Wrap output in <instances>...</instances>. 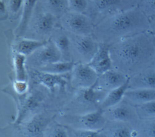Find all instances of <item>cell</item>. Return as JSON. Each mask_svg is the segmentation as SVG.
I'll use <instances>...</instances> for the list:
<instances>
[{
  "label": "cell",
  "instance_id": "cell-1",
  "mask_svg": "<svg viewBox=\"0 0 155 137\" xmlns=\"http://www.w3.org/2000/svg\"><path fill=\"white\" fill-rule=\"evenodd\" d=\"M113 68L128 78L151 67L155 53L154 37L149 30L109 46Z\"/></svg>",
  "mask_w": 155,
  "mask_h": 137
},
{
  "label": "cell",
  "instance_id": "cell-2",
  "mask_svg": "<svg viewBox=\"0 0 155 137\" xmlns=\"http://www.w3.org/2000/svg\"><path fill=\"white\" fill-rule=\"evenodd\" d=\"M149 29V18L137 5L102 20L95 25L92 36L100 43L110 46Z\"/></svg>",
  "mask_w": 155,
  "mask_h": 137
},
{
  "label": "cell",
  "instance_id": "cell-3",
  "mask_svg": "<svg viewBox=\"0 0 155 137\" xmlns=\"http://www.w3.org/2000/svg\"><path fill=\"white\" fill-rule=\"evenodd\" d=\"M137 5L136 0H89L86 14L94 25L107 17L132 8Z\"/></svg>",
  "mask_w": 155,
  "mask_h": 137
},
{
  "label": "cell",
  "instance_id": "cell-4",
  "mask_svg": "<svg viewBox=\"0 0 155 137\" xmlns=\"http://www.w3.org/2000/svg\"><path fill=\"white\" fill-rule=\"evenodd\" d=\"M60 27L74 35H92L95 25L91 19L85 13L68 11L58 19Z\"/></svg>",
  "mask_w": 155,
  "mask_h": 137
},
{
  "label": "cell",
  "instance_id": "cell-5",
  "mask_svg": "<svg viewBox=\"0 0 155 137\" xmlns=\"http://www.w3.org/2000/svg\"><path fill=\"white\" fill-rule=\"evenodd\" d=\"M40 10L36 8L28 27V31L40 36L41 38L51 37L55 29L57 28L58 19L51 13L42 9L39 7Z\"/></svg>",
  "mask_w": 155,
  "mask_h": 137
},
{
  "label": "cell",
  "instance_id": "cell-6",
  "mask_svg": "<svg viewBox=\"0 0 155 137\" xmlns=\"http://www.w3.org/2000/svg\"><path fill=\"white\" fill-rule=\"evenodd\" d=\"M107 120L127 122L136 127L140 120L136 106L123 99L115 106L104 110Z\"/></svg>",
  "mask_w": 155,
  "mask_h": 137
},
{
  "label": "cell",
  "instance_id": "cell-7",
  "mask_svg": "<svg viewBox=\"0 0 155 137\" xmlns=\"http://www.w3.org/2000/svg\"><path fill=\"white\" fill-rule=\"evenodd\" d=\"M99 75L88 63H75L71 71V82L72 87L81 89L95 85Z\"/></svg>",
  "mask_w": 155,
  "mask_h": 137
},
{
  "label": "cell",
  "instance_id": "cell-8",
  "mask_svg": "<svg viewBox=\"0 0 155 137\" xmlns=\"http://www.w3.org/2000/svg\"><path fill=\"white\" fill-rule=\"evenodd\" d=\"M69 33L71 48H73L88 63L98 50L100 43L92 36H79Z\"/></svg>",
  "mask_w": 155,
  "mask_h": 137
},
{
  "label": "cell",
  "instance_id": "cell-9",
  "mask_svg": "<svg viewBox=\"0 0 155 137\" xmlns=\"http://www.w3.org/2000/svg\"><path fill=\"white\" fill-rule=\"evenodd\" d=\"M128 78L120 72L112 68L99 75L93 87L108 92L122 86L127 81Z\"/></svg>",
  "mask_w": 155,
  "mask_h": 137
},
{
  "label": "cell",
  "instance_id": "cell-10",
  "mask_svg": "<svg viewBox=\"0 0 155 137\" xmlns=\"http://www.w3.org/2000/svg\"><path fill=\"white\" fill-rule=\"evenodd\" d=\"M88 64L99 76L113 68L112 60L110 53L109 45L100 43L97 52Z\"/></svg>",
  "mask_w": 155,
  "mask_h": 137
},
{
  "label": "cell",
  "instance_id": "cell-11",
  "mask_svg": "<svg viewBox=\"0 0 155 137\" xmlns=\"http://www.w3.org/2000/svg\"><path fill=\"white\" fill-rule=\"evenodd\" d=\"M31 55L37 58L41 67L61 61L62 58L61 52L51 38L48 40L46 44Z\"/></svg>",
  "mask_w": 155,
  "mask_h": 137
},
{
  "label": "cell",
  "instance_id": "cell-12",
  "mask_svg": "<svg viewBox=\"0 0 155 137\" xmlns=\"http://www.w3.org/2000/svg\"><path fill=\"white\" fill-rule=\"evenodd\" d=\"M101 133L103 137H136L135 127L122 122L107 121Z\"/></svg>",
  "mask_w": 155,
  "mask_h": 137
},
{
  "label": "cell",
  "instance_id": "cell-13",
  "mask_svg": "<svg viewBox=\"0 0 155 137\" xmlns=\"http://www.w3.org/2000/svg\"><path fill=\"white\" fill-rule=\"evenodd\" d=\"M155 89V69L149 67L128 79V89Z\"/></svg>",
  "mask_w": 155,
  "mask_h": 137
},
{
  "label": "cell",
  "instance_id": "cell-14",
  "mask_svg": "<svg viewBox=\"0 0 155 137\" xmlns=\"http://www.w3.org/2000/svg\"><path fill=\"white\" fill-rule=\"evenodd\" d=\"M77 120L81 129L96 131L101 130L107 121L101 109L78 116Z\"/></svg>",
  "mask_w": 155,
  "mask_h": 137
},
{
  "label": "cell",
  "instance_id": "cell-15",
  "mask_svg": "<svg viewBox=\"0 0 155 137\" xmlns=\"http://www.w3.org/2000/svg\"><path fill=\"white\" fill-rule=\"evenodd\" d=\"M32 78L37 83L42 84L52 91L57 87L64 89L67 84V81L62 75L48 73L39 70L33 72Z\"/></svg>",
  "mask_w": 155,
  "mask_h": 137
},
{
  "label": "cell",
  "instance_id": "cell-16",
  "mask_svg": "<svg viewBox=\"0 0 155 137\" xmlns=\"http://www.w3.org/2000/svg\"><path fill=\"white\" fill-rule=\"evenodd\" d=\"M38 1L39 0H25L20 20L15 30L17 37L20 38L26 33Z\"/></svg>",
  "mask_w": 155,
  "mask_h": 137
},
{
  "label": "cell",
  "instance_id": "cell-17",
  "mask_svg": "<svg viewBox=\"0 0 155 137\" xmlns=\"http://www.w3.org/2000/svg\"><path fill=\"white\" fill-rule=\"evenodd\" d=\"M124 99L134 105L155 100V89H128L124 94Z\"/></svg>",
  "mask_w": 155,
  "mask_h": 137
},
{
  "label": "cell",
  "instance_id": "cell-18",
  "mask_svg": "<svg viewBox=\"0 0 155 137\" xmlns=\"http://www.w3.org/2000/svg\"><path fill=\"white\" fill-rule=\"evenodd\" d=\"M48 40H41L36 39L22 38L13 44L12 52L25 55H31L40 48L46 44Z\"/></svg>",
  "mask_w": 155,
  "mask_h": 137
},
{
  "label": "cell",
  "instance_id": "cell-19",
  "mask_svg": "<svg viewBox=\"0 0 155 137\" xmlns=\"http://www.w3.org/2000/svg\"><path fill=\"white\" fill-rule=\"evenodd\" d=\"M40 7L59 19L68 11L67 0H39Z\"/></svg>",
  "mask_w": 155,
  "mask_h": 137
},
{
  "label": "cell",
  "instance_id": "cell-20",
  "mask_svg": "<svg viewBox=\"0 0 155 137\" xmlns=\"http://www.w3.org/2000/svg\"><path fill=\"white\" fill-rule=\"evenodd\" d=\"M47 124V120L43 116H34L25 125V134L29 137H41L44 135Z\"/></svg>",
  "mask_w": 155,
  "mask_h": 137
},
{
  "label": "cell",
  "instance_id": "cell-21",
  "mask_svg": "<svg viewBox=\"0 0 155 137\" xmlns=\"http://www.w3.org/2000/svg\"><path fill=\"white\" fill-rule=\"evenodd\" d=\"M128 89V79L122 86L108 92L107 96L101 102L100 106V109L104 110L119 103L123 100L124 94Z\"/></svg>",
  "mask_w": 155,
  "mask_h": 137
},
{
  "label": "cell",
  "instance_id": "cell-22",
  "mask_svg": "<svg viewBox=\"0 0 155 137\" xmlns=\"http://www.w3.org/2000/svg\"><path fill=\"white\" fill-rule=\"evenodd\" d=\"M50 38L60 51L62 57L69 53L71 49V40L68 32L60 27L57 28Z\"/></svg>",
  "mask_w": 155,
  "mask_h": 137
},
{
  "label": "cell",
  "instance_id": "cell-23",
  "mask_svg": "<svg viewBox=\"0 0 155 137\" xmlns=\"http://www.w3.org/2000/svg\"><path fill=\"white\" fill-rule=\"evenodd\" d=\"M42 95L38 92L33 93L28 97L22 103L20 109L18 116L16 121V124H20L28 113L38 108L42 101Z\"/></svg>",
  "mask_w": 155,
  "mask_h": 137
},
{
  "label": "cell",
  "instance_id": "cell-24",
  "mask_svg": "<svg viewBox=\"0 0 155 137\" xmlns=\"http://www.w3.org/2000/svg\"><path fill=\"white\" fill-rule=\"evenodd\" d=\"M75 63L73 61H61L41 66L39 70L57 75H62L71 72Z\"/></svg>",
  "mask_w": 155,
  "mask_h": 137
},
{
  "label": "cell",
  "instance_id": "cell-25",
  "mask_svg": "<svg viewBox=\"0 0 155 137\" xmlns=\"http://www.w3.org/2000/svg\"><path fill=\"white\" fill-rule=\"evenodd\" d=\"M135 133L136 137H155V119H140Z\"/></svg>",
  "mask_w": 155,
  "mask_h": 137
},
{
  "label": "cell",
  "instance_id": "cell-26",
  "mask_svg": "<svg viewBox=\"0 0 155 137\" xmlns=\"http://www.w3.org/2000/svg\"><path fill=\"white\" fill-rule=\"evenodd\" d=\"M13 63L16 73V79L26 81L27 78L25 62L26 56L20 53L13 52Z\"/></svg>",
  "mask_w": 155,
  "mask_h": 137
},
{
  "label": "cell",
  "instance_id": "cell-27",
  "mask_svg": "<svg viewBox=\"0 0 155 137\" xmlns=\"http://www.w3.org/2000/svg\"><path fill=\"white\" fill-rule=\"evenodd\" d=\"M135 106L140 119H155V100Z\"/></svg>",
  "mask_w": 155,
  "mask_h": 137
},
{
  "label": "cell",
  "instance_id": "cell-28",
  "mask_svg": "<svg viewBox=\"0 0 155 137\" xmlns=\"http://www.w3.org/2000/svg\"><path fill=\"white\" fill-rule=\"evenodd\" d=\"M25 0H8L7 2L9 18L15 20L21 15Z\"/></svg>",
  "mask_w": 155,
  "mask_h": 137
},
{
  "label": "cell",
  "instance_id": "cell-29",
  "mask_svg": "<svg viewBox=\"0 0 155 137\" xmlns=\"http://www.w3.org/2000/svg\"><path fill=\"white\" fill-rule=\"evenodd\" d=\"M69 11L86 14L89 6V0H67Z\"/></svg>",
  "mask_w": 155,
  "mask_h": 137
},
{
  "label": "cell",
  "instance_id": "cell-30",
  "mask_svg": "<svg viewBox=\"0 0 155 137\" xmlns=\"http://www.w3.org/2000/svg\"><path fill=\"white\" fill-rule=\"evenodd\" d=\"M137 6L149 18L155 17V0H140Z\"/></svg>",
  "mask_w": 155,
  "mask_h": 137
},
{
  "label": "cell",
  "instance_id": "cell-31",
  "mask_svg": "<svg viewBox=\"0 0 155 137\" xmlns=\"http://www.w3.org/2000/svg\"><path fill=\"white\" fill-rule=\"evenodd\" d=\"M74 136L78 137H103L101 130L96 131L86 129H73L71 130Z\"/></svg>",
  "mask_w": 155,
  "mask_h": 137
},
{
  "label": "cell",
  "instance_id": "cell-32",
  "mask_svg": "<svg viewBox=\"0 0 155 137\" xmlns=\"http://www.w3.org/2000/svg\"><path fill=\"white\" fill-rule=\"evenodd\" d=\"M48 137H68V130L63 128L62 126H57L55 127L52 131L48 134Z\"/></svg>",
  "mask_w": 155,
  "mask_h": 137
},
{
  "label": "cell",
  "instance_id": "cell-33",
  "mask_svg": "<svg viewBox=\"0 0 155 137\" xmlns=\"http://www.w3.org/2000/svg\"><path fill=\"white\" fill-rule=\"evenodd\" d=\"M0 18L1 21H5L9 18L8 11L7 2L5 0L0 1Z\"/></svg>",
  "mask_w": 155,
  "mask_h": 137
},
{
  "label": "cell",
  "instance_id": "cell-34",
  "mask_svg": "<svg viewBox=\"0 0 155 137\" xmlns=\"http://www.w3.org/2000/svg\"><path fill=\"white\" fill-rule=\"evenodd\" d=\"M14 88L18 93L23 94L26 92L28 89V83L26 81L16 80L14 83Z\"/></svg>",
  "mask_w": 155,
  "mask_h": 137
},
{
  "label": "cell",
  "instance_id": "cell-35",
  "mask_svg": "<svg viewBox=\"0 0 155 137\" xmlns=\"http://www.w3.org/2000/svg\"><path fill=\"white\" fill-rule=\"evenodd\" d=\"M150 29L152 35L155 38V17L149 18Z\"/></svg>",
  "mask_w": 155,
  "mask_h": 137
},
{
  "label": "cell",
  "instance_id": "cell-36",
  "mask_svg": "<svg viewBox=\"0 0 155 137\" xmlns=\"http://www.w3.org/2000/svg\"><path fill=\"white\" fill-rule=\"evenodd\" d=\"M154 40H155V38L154 37ZM151 67H153L155 69V57H154V61H153V64H152V66Z\"/></svg>",
  "mask_w": 155,
  "mask_h": 137
},
{
  "label": "cell",
  "instance_id": "cell-37",
  "mask_svg": "<svg viewBox=\"0 0 155 137\" xmlns=\"http://www.w3.org/2000/svg\"><path fill=\"white\" fill-rule=\"evenodd\" d=\"M136 1L137 2V3H138V2H139L140 1V0H136Z\"/></svg>",
  "mask_w": 155,
  "mask_h": 137
}]
</instances>
